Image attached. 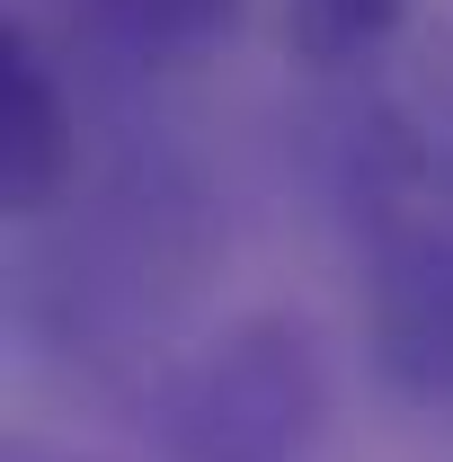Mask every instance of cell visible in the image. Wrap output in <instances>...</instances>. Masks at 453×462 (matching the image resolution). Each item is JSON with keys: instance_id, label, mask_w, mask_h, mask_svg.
Masks as SVG:
<instances>
[{"instance_id": "obj_1", "label": "cell", "mask_w": 453, "mask_h": 462, "mask_svg": "<svg viewBox=\"0 0 453 462\" xmlns=\"http://www.w3.org/2000/svg\"><path fill=\"white\" fill-rule=\"evenodd\" d=\"M329 427V365L311 320L240 311L152 401L161 462H302Z\"/></svg>"}, {"instance_id": "obj_2", "label": "cell", "mask_w": 453, "mask_h": 462, "mask_svg": "<svg viewBox=\"0 0 453 462\" xmlns=\"http://www.w3.org/2000/svg\"><path fill=\"white\" fill-rule=\"evenodd\" d=\"M365 365L400 409L453 418V223L392 214L365 249Z\"/></svg>"}, {"instance_id": "obj_3", "label": "cell", "mask_w": 453, "mask_h": 462, "mask_svg": "<svg viewBox=\"0 0 453 462\" xmlns=\"http://www.w3.org/2000/svg\"><path fill=\"white\" fill-rule=\"evenodd\" d=\"M71 161H80L71 89H62L45 36H36L27 18H9V27H0V205H9V214L62 205Z\"/></svg>"}, {"instance_id": "obj_4", "label": "cell", "mask_w": 453, "mask_h": 462, "mask_svg": "<svg viewBox=\"0 0 453 462\" xmlns=\"http://www.w3.org/2000/svg\"><path fill=\"white\" fill-rule=\"evenodd\" d=\"M89 9V27L125 45L134 62H196L214 54L231 27H240V9L249 0H80Z\"/></svg>"}, {"instance_id": "obj_5", "label": "cell", "mask_w": 453, "mask_h": 462, "mask_svg": "<svg viewBox=\"0 0 453 462\" xmlns=\"http://www.w3.org/2000/svg\"><path fill=\"white\" fill-rule=\"evenodd\" d=\"M409 18V0H284V45L311 71H347L392 45V27Z\"/></svg>"}, {"instance_id": "obj_6", "label": "cell", "mask_w": 453, "mask_h": 462, "mask_svg": "<svg viewBox=\"0 0 453 462\" xmlns=\"http://www.w3.org/2000/svg\"><path fill=\"white\" fill-rule=\"evenodd\" d=\"M427 170H436V187H445V196H453V116H445V125H436V152H427Z\"/></svg>"}]
</instances>
